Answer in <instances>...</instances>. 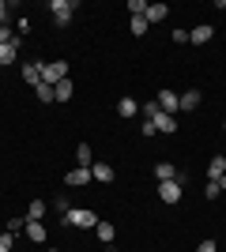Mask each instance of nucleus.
I'll list each match as a JSON object with an SVG mask.
<instances>
[{
  "mask_svg": "<svg viewBox=\"0 0 226 252\" xmlns=\"http://www.w3.org/2000/svg\"><path fill=\"white\" fill-rule=\"evenodd\" d=\"M98 222L102 219H98L91 207H72L68 215H61V226H75V230H95Z\"/></svg>",
  "mask_w": 226,
  "mask_h": 252,
  "instance_id": "obj_1",
  "label": "nucleus"
},
{
  "mask_svg": "<svg viewBox=\"0 0 226 252\" xmlns=\"http://www.w3.org/2000/svg\"><path fill=\"white\" fill-rule=\"evenodd\" d=\"M68 98H72V79H61L53 87V102H68Z\"/></svg>",
  "mask_w": 226,
  "mask_h": 252,
  "instance_id": "obj_18",
  "label": "nucleus"
},
{
  "mask_svg": "<svg viewBox=\"0 0 226 252\" xmlns=\"http://www.w3.org/2000/svg\"><path fill=\"white\" fill-rule=\"evenodd\" d=\"M162 109H159V102H143V121H155Z\"/></svg>",
  "mask_w": 226,
  "mask_h": 252,
  "instance_id": "obj_27",
  "label": "nucleus"
},
{
  "mask_svg": "<svg viewBox=\"0 0 226 252\" xmlns=\"http://www.w3.org/2000/svg\"><path fill=\"white\" fill-rule=\"evenodd\" d=\"M19 38L15 42H8V45H0V68H8V64H15V57H19Z\"/></svg>",
  "mask_w": 226,
  "mask_h": 252,
  "instance_id": "obj_10",
  "label": "nucleus"
},
{
  "mask_svg": "<svg viewBox=\"0 0 226 252\" xmlns=\"http://www.w3.org/2000/svg\"><path fill=\"white\" fill-rule=\"evenodd\" d=\"M95 233H98V241H102V245H113V237H117L113 222H98V226H95Z\"/></svg>",
  "mask_w": 226,
  "mask_h": 252,
  "instance_id": "obj_16",
  "label": "nucleus"
},
{
  "mask_svg": "<svg viewBox=\"0 0 226 252\" xmlns=\"http://www.w3.org/2000/svg\"><path fill=\"white\" fill-rule=\"evenodd\" d=\"M23 233H27L34 245H45V226H42V222H31V219H27V230H23Z\"/></svg>",
  "mask_w": 226,
  "mask_h": 252,
  "instance_id": "obj_15",
  "label": "nucleus"
},
{
  "mask_svg": "<svg viewBox=\"0 0 226 252\" xmlns=\"http://www.w3.org/2000/svg\"><path fill=\"white\" fill-rule=\"evenodd\" d=\"M23 230H27V219H8V233L11 237H19Z\"/></svg>",
  "mask_w": 226,
  "mask_h": 252,
  "instance_id": "obj_25",
  "label": "nucleus"
},
{
  "mask_svg": "<svg viewBox=\"0 0 226 252\" xmlns=\"http://www.w3.org/2000/svg\"><path fill=\"white\" fill-rule=\"evenodd\" d=\"M173 42H177V45H189V31H173Z\"/></svg>",
  "mask_w": 226,
  "mask_h": 252,
  "instance_id": "obj_34",
  "label": "nucleus"
},
{
  "mask_svg": "<svg viewBox=\"0 0 226 252\" xmlns=\"http://www.w3.org/2000/svg\"><path fill=\"white\" fill-rule=\"evenodd\" d=\"M75 8H79L75 0H49V11H53V23H57V27H68Z\"/></svg>",
  "mask_w": 226,
  "mask_h": 252,
  "instance_id": "obj_2",
  "label": "nucleus"
},
{
  "mask_svg": "<svg viewBox=\"0 0 226 252\" xmlns=\"http://www.w3.org/2000/svg\"><path fill=\"white\" fill-rule=\"evenodd\" d=\"M27 219H31V222H42L45 219V200H34L31 207H27Z\"/></svg>",
  "mask_w": 226,
  "mask_h": 252,
  "instance_id": "obj_20",
  "label": "nucleus"
},
{
  "mask_svg": "<svg viewBox=\"0 0 226 252\" xmlns=\"http://www.w3.org/2000/svg\"><path fill=\"white\" fill-rule=\"evenodd\" d=\"M75 162L91 169V147H87V143H79V147H75Z\"/></svg>",
  "mask_w": 226,
  "mask_h": 252,
  "instance_id": "obj_23",
  "label": "nucleus"
},
{
  "mask_svg": "<svg viewBox=\"0 0 226 252\" xmlns=\"http://www.w3.org/2000/svg\"><path fill=\"white\" fill-rule=\"evenodd\" d=\"M223 173H226V155H215L207 162V181H219Z\"/></svg>",
  "mask_w": 226,
  "mask_h": 252,
  "instance_id": "obj_14",
  "label": "nucleus"
},
{
  "mask_svg": "<svg viewBox=\"0 0 226 252\" xmlns=\"http://www.w3.org/2000/svg\"><path fill=\"white\" fill-rule=\"evenodd\" d=\"M219 196H223V189H219L215 181H207L204 185V200H219Z\"/></svg>",
  "mask_w": 226,
  "mask_h": 252,
  "instance_id": "obj_26",
  "label": "nucleus"
},
{
  "mask_svg": "<svg viewBox=\"0 0 226 252\" xmlns=\"http://www.w3.org/2000/svg\"><path fill=\"white\" fill-rule=\"evenodd\" d=\"M15 31H19V34H31V19H27V15H19V19H15Z\"/></svg>",
  "mask_w": 226,
  "mask_h": 252,
  "instance_id": "obj_32",
  "label": "nucleus"
},
{
  "mask_svg": "<svg viewBox=\"0 0 226 252\" xmlns=\"http://www.w3.org/2000/svg\"><path fill=\"white\" fill-rule=\"evenodd\" d=\"M155 102H159L162 113H170V117L181 109V94H173V91H159V98H155Z\"/></svg>",
  "mask_w": 226,
  "mask_h": 252,
  "instance_id": "obj_6",
  "label": "nucleus"
},
{
  "mask_svg": "<svg viewBox=\"0 0 226 252\" xmlns=\"http://www.w3.org/2000/svg\"><path fill=\"white\" fill-rule=\"evenodd\" d=\"M91 181H95V177H91V169H87V166H75V169H68V173H65L68 189H87Z\"/></svg>",
  "mask_w": 226,
  "mask_h": 252,
  "instance_id": "obj_5",
  "label": "nucleus"
},
{
  "mask_svg": "<svg viewBox=\"0 0 226 252\" xmlns=\"http://www.w3.org/2000/svg\"><path fill=\"white\" fill-rule=\"evenodd\" d=\"M155 177H159V181H185L173 162H159V166H155Z\"/></svg>",
  "mask_w": 226,
  "mask_h": 252,
  "instance_id": "obj_12",
  "label": "nucleus"
},
{
  "mask_svg": "<svg viewBox=\"0 0 226 252\" xmlns=\"http://www.w3.org/2000/svg\"><path fill=\"white\" fill-rule=\"evenodd\" d=\"M136 113H140V102L125 94V98H121V102H117V117H121V121H132V117H136Z\"/></svg>",
  "mask_w": 226,
  "mask_h": 252,
  "instance_id": "obj_8",
  "label": "nucleus"
},
{
  "mask_svg": "<svg viewBox=\"0 0 226 252\" xmlns=\"http://www.w3.org/2000/svg\"><path fill=\"white\" fill-rule=\"evenodd\" d=\"M147 15H132V34H136V38H143V34H147Z\"/></svg>",
  "mask_w": 226,
  "mask_h": 252,
  "instance_id": "obj_21",
  "label": "nucleus"
},
{
  "mask_svg": "<svg viewBox=\"0 0 226 252\" xmlns=\"http://www.w3.org/2000/svg\"><path fill=\"white\" fill-rule=\"evenodd\" d=\"M91 177H95L98 185H109V181H113V166H106V162H91Z\"/></svg>",
  "mask_w": 226,
  "mask_h": 252,
  "instance_id": "obj_11",
  "label": "nucleus"
},
{
  "mask_svg": "<svg viewBox=\"0 0 226 252\" xmlns=\"http://www.w3.org/2000/svg\"><path fill=\"white\" fill-rule=\"evenodd\" d=\"M211 34H215V27H211V23H200V27H193V31H189V45L211 42Z\"/></svg>",
  "mask_w": 226,
  "mask_h": 252,
  "instance_id": "obj_7",
  "label": "nucleus"
},
{
  "mask_svg": "<svg viewBox=\"0 0 226 252\" xmlns=\"http://www.w3.org/2000/svg\"><path fill=\"white\" fill-rule=\"evenodd\" d=\"M61 79H68V61H53V64H42V83H45V87H57Z\"/></svg>",
  "mask_w": 226,
  "mask_h": 252,
  "instance_id": "obj_3",
  "label": "nucleus"
},
{
  "mask_svg": "<svg viewBox=\"0 0 226 252\" xmlns=\"http://www.w3.org/2000/svg\"><path fill=\"white\" fill-rule=\"evenodd\" d=\"M215 185H219V189H223V192H226V173H223V177H219V181H215Z\"/></svg>",
  "mask_w": 226,
  "mask_h": 252,
  "instance_id": "obj_35",
  "label": "nucleus"
},
{
  "mask_svg": "<svg viewBox=\"0 0 226 252\" xmlns=\"http://www.w3.org/2000/svg\"><path fill=\"white\" fill-rule=\"evenodd\" d=\"M34 94H38V102H45V105H53V87H45V83H38V87H34Z\"/></svg>",
  "mask_w": 226,
  "mask_h": 252,
  "instance_id": "obj_22",
  "label": "nucleus"
},
{
  "mask_svg": "<svg viewBox=\"0 0 226 252\" xmlns=\"http://www.w3.org/2000/svg\"><path fill=\"white\" fill-rule=\"evenodd\" d=\"M166 15H170L166 4H147V23H166Z\"/></svg>",
  "mask_w": 226,
  "mask_h": 252,
  "instance_id": "obj_17",
  "label": "nucleus"
},
{
  "mask_svg": "<svg viewBox=\"0 0 226 252\" xmlns=\"http://www.w3.org/2000/svg\"><path fill=\"white\" fill-rule=\"evenodd\" d=\"M23 79H27L31 87L42 83V61H27V64H23Z\"/></svg>",
  "mask_w": 226,
  "mask_h": 252,
  "instance_id": "obj_9",
  "label": "nucleus"
},
{
  "mask_svg": "<svg viewBox=\"0 0 226 252\" xmlns=\"http://www.w3.org/2000/svg\"><path fill=\"white\" fill-rule=\"evenodd\" d=\"M200 102H204V94H200L196 87H193V91H185V94H181V109H185V113H193V109H200Z\"/></svg>",
  "mask_w": 226,
  "mask_h": 252,
  "instance_id": "obj_13",
  "label": "nucleus"
},
{
  "mask_svg": "<svg viewBox=\"0 0 226 252\" xmlns=\"http://www.w3.org/2000/svg\"><path fill=\"white\" fill-rule=\"evenodd\" d=\"M181 196H185L181 181H159V200L162 203H170V207H173V203H181Z\"/></svg>",
  "mask_w": 226,
  "mask_h": 252,
  "instance_id": "obj_4",
  "label": "nucleus"
},
{
  "mask_svg": "<svg viewBox=\"0 0 226 252\" xmlns=\"http://www.w3.org/2000/svg\"><path fill=\"white\" fill-rule=\"evenodd\" d=\"M155 128H159V132H170V136H173V132H177V121H173L170 113H159V117H155Z\"/></svg>",
  "mask_w": 226,
  "mask_h": 252,
  "instance_id": "obj_19",
  "label": "nucleus"
},
{
  "mask_svg": "<svg viewBox=\"0 0 226 252\" xmlns=\"http://www.w3.org/2000/svg\"><path fill=\"white\" fill-rule=\"evenodd\" d=\"M53 207H57V215H68V211H72V200H68L65 192H61V196L53 200Z\"/></svg>",
  "mask_w": 226,
  "mask_h": 252,
  "instance_id": "obj_24",
  "label": "nucleus"
},
{
  "mask_svg": "<svg viewBox=\"0 0 226 252\" xmlns=\"http://www.w3.org/2000/svg\"><path fill=\"white\" fill-rule=\"evenodd\" d=\"M11 245H15V237L4 230V233H0V252H11Z\"/></svg>",
  "mask_w": 226,
  "mask_h": 252,
  "instance_id": "obj_29",
  "label": "nucleus"
},
{
  "mask_svg": "<svg viewBox=\"0 0 226 252\" xmlns=\"http://www.w3.org/2000/svg\"><path fill=\"white\" fill-rule=\"evenodd\" d=\"M8 11H11V4H8V0H0V27H8Z\"/></svg>",
  "mask_w": 226,
  "mask_h": 252,
  "instance_id": "obj_33",
  "label": "nucleus"
},
{
  "mask_svg": "<svg viewBox=\"0 0 226 252\" xmlns=\"http://www.w3.org/2000/svg\"><path fill=\"white\" fill-rule=\"evenodd\" d=\"M223 132H226V121H223Z\"/></svg>",
  "mask_w": 226,
  "mask_h": 252,
  "instance_id": "obj_36",
  "label": "nucleus"
},
{
  "mask_svg": "<svg viewBox=\"0 0 226 252\" xmlns=\"http://www.w3.org/2000/svg\"><path fill=\"white\" fill-rule=\"evenodd\" d=\"M129 11L132 15H147V4H143V0H129Z\"/></svg>",
  "mask_w": 226,
  "mask_h": 252,
  "instance_id": "obj_28",
  "label": "nucleus"
},
{
  "mask_svg": "<svg viewBox=\"0 0 226 252\" xmlns=\"http://www.w3.org/2000/svg\"><path fill=\"white\" fill-rule=\"evenodd\" d=\"M196 252H219V241H215V237H207V241H200Z\"/></svg>",
  "mask_w": 226,
  "mask_h": 252,
  "instance_id": "obj_30",
  "label": "nucleus"
},
{
  "mask_svg": "<svg viewBox=\"0 0 226 252\" xmlns=\"http://www.w3.org/2000/svg\"><path fill=\"white\" fill-rule=\"evenodd\" d=\"M8 42H15V31H11V27H0V45H8Z\"/></svg>",
  "mask_w": 226,
  "mask_h": 252,
  "instance_id": "obj_31",
  "label": "nucleus"
}]
</instances>
